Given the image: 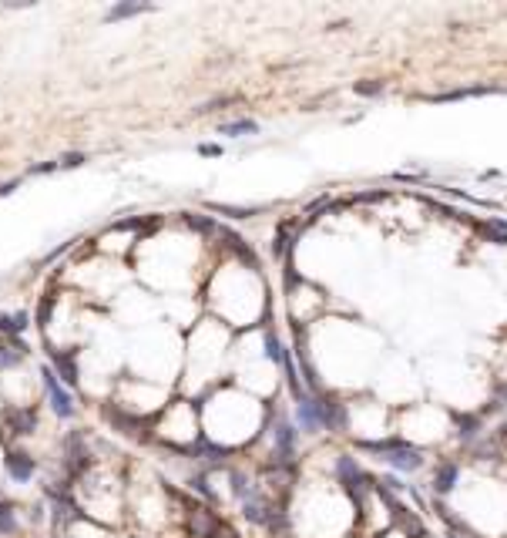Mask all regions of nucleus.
I'll use <instances>...</instances> for the list:
<instances>
[{
  "label": "nucleus",
  "instance_id": "obj_11",
  "mask_svg": "<svg viewBox=\"0 0 507 538\" xmlns=\"http://www.w3.org/2000/svg\"><path fill=\"white\" fill-rule=\"evenodd\" d=\"M27 323H31V316H27L24 309H17V313H0V333H24Z\"/></svg>",
  "mask_w": 507,
  "mask_h": 538
},
{
  "label": "nucleus",
  "instance_id": "obj_1",
  "mask_svg": "<svg viewBox=\"0 0 507 538\" xmlns=\"http://www.w3.org/2000/svg\"><path fill=\"white\" fill-rule=\"evenodd\" d=\"M363 451L369 454H380L390 468H397V471H416V468H423V454L416 451L414 444H407V441H400V437H386V441H363Z\"/></svg>",
  "mask_w": 507,
  "mask_h": 538
},
{
  "label": "nucleus",
  "instance_id": "obj_15",
  "mask_svg": "<svg viewBox=\"0 0 507 538\" xmlns=\"http://www.w3.org/2000/svg\"><path fill=\"white\" fill-rule=\"evenodd\" d=\"M232 494H239L242 501H249V498H252V485H249L246 471H232Z\"/></svg>",
  "mask_w": 507,
  "mask_h": 538
},
{
  "label": "nucleus",
  "instance_id": "obj_17",
  "mask_svg": "<svg viewBox=\"0 0 507 538\" xmlns=\"http://www.w3.org/2000/svg\"><path fill=\"white\" fill-rule=\"evenodd\" d=\"M353 91L360 94V98H376V94L383 91V81H356Z\"/></svg>",
  "mask_w": 507,
  "mask_h": 538
},
{
  "label": "nucleus",
  "instance_id": "obj_4",
  "mask_svg": "<svg viewBox=\"0 0 507 538\" xmlns=\"http://www.w3.org/2000/svg\"><path fill=\"white\" fill-rule=\"evenodd\" d=\"M296 417L306 430H326V411H323V400L320 397H303L296 400Z\"/></svg>",
  "mask_w": 507,
  "mask_h": 538
},
{
  "label": "nucleus",
  "instance_id": "obj_19",
  "mask_svg": "<svg viewBox=\"0 0 507 538\" xmlns=\"http://www.w3.org/2000/svg\"><path fill=\"white\" fill-rule=\"evenodd\" d=\"M185 219H188V226H195L199 232H212V229H216V222H212V219H199V215H192V212L185 215Z\"/></svg>",
  "mask_w": 507,
  "mask_h": 538
},
{
  "label": "nucleus",
  "instance_id": "obj_22",
  "mask_svg": "<svg viewBox=\"0 0 507 538\" xmlns=\"http://www.w3.org/2000/svg\"><path fill=\"white\" fill-rule=\"evenodd\" d=\"M54 169H61V162H41V165H34V175H44V172H54Z\"/></svg>",
  "mask_w": 507,
  "mask_h": 538
},
{
  "label": "nucleus",
  "instance_id": "obj_14",
  "mask_svg": "<svg viewBox=\"0 0 507 538\" xmlns=\"http://www.w3.org/2000/svg\"><path fill=\"white\" fill-rule=\"evenodd\" d=\"M454 421L461 424V437H463V441H474V434L480 437V417H477V414H454Z\"/></svg>",
  "mask_w": 507,
  "mask_h": 538
},
{
  "label": "nucleus",
  "instance_id": "obj_12",
  "mask_svg": "<svg viewBox=\"0 0 507 538\" xmlns=\"http://www.w3.org/2000/svg\"><path fill=\"white\" fill-rule=\"evenodd\" d=\"M454 485H457V464H454V461H444V464H440V468H437V478H433V488H437V492H440V494H447V492H450V488H454Z\"/></svg>",
  "mask_w": 507,
  "mask_h": 538
},
{
  "label": "nucleus",
  "instance_id": "obj_10",
  "mask_svg": "<svg viewBox=\"0 0 507 538\" xmlns=\"http://www.w3.org/2000/svg\"><path fill=\"white\" fill-rule=\"evenodd\" d=\"M51 360H54V367H58V377H61V380H67V384H77V364H74V357L51 350Z\"/></svg>",
  "mask_w": 507,
  "mask_h": 538
},
{
  "label": "nucleus",
  "instance_id": "obj_5",
  "mask_svg": "<svg viewBox=\"0 0 507 538\" xmlns=\"http://www.w3.org/2000/svg\"><path fill=\"white\" fill-rule=\"evenodd\" d=\"M272 441H276V464H289L296 454V424H289L286 417L272 428Z\"/></svg>",
  "mask_w": 507,
  "mask_h": 538
},
{
  "label": "nucleus",
  "instance_id": "obj_20",
  "mask_svg": "<svg viewBox=\"0 0 507 538\" xmlns=\"http://www.w3.org/2000/svg\"><path fill=\"white\" fill-rule=\"evenodd\" d=\"M0 532H14V511L7 505L0 508Z\"/></svg>",
  "mask_w": 507,
  "mask_h": 538
},
{
  "label": "nucleus",
  "instance_id": "obj_16",
  "mask_svg": "<svg viewBox=\"0 0 507 538\" xmlns=\"http://www.w3.org/2000/svg\"><path fill=\"white\" fill-rule=\"evenodd\" d=\"M262 343H265V357H269V360H276V364H282V360H286V350H282V343L276 340V333H265V337H262Z\"/></svg>",
  "mask_w": 507,
  "mask_h": 538
},
{
  "label": "nucleus",
  "instance_id": "obj_24",
  "mask_svg": "<svg viewBox=\"0 0 507 538\" xmlns=\"http://www.w3.org/2000/svg\"><path fill=\"white\" fill-rule=\"evenodd\" d=\"M17 185H20V179H11V182H4V185H0V199H4V196H11V192H14Z\"/></svg>",
  "mask_w": 507,
  "mask_h": 538
},
{
  "label": "nucleus",
  "instance_id": "obj_23",
  "mask_svg": "<svg viewBox=\"0 0 507 538\" xmlns=\"http://www.w3.org/2000/svg\"><path fill=\"white\" fill-rule=\"evenodd\" d=\"M199 155H222V148H218V145H209V141H202Z\"/></svg>",
  "mask_w": 507,
  "mask_h": 538
},
{
  "label": "nucleus",
  "instance_id": "obj_21",
  "mask_svg": "<svg viewBox=\"0 0 507 538\" xmlns=\"http://www.w3.org/2000/svg\"><path fill=\"white\" fill-rule=\"evenodd\" d=\"M74 165H84V155H81V152L64 155V158H61V169H74Z\"/></svg>",
  "mask_w": 507,
  "mask_h": 538
},
{
  "label": "nucleus",
  "instance_id": "obj_8",
  "mask_svg": "<svg viewBox=\"0 0 507 538\" xmlns=\"http://www.w3.org/2000/svg\"><path fill=\"white\" fill-rule=\"evenodd\" d=\"M7 471H11V478L14 481H31L34 478V458H27V454H11L7 458Z\"/></svg>",
  "mask_w": 507,
  "mask_h": 538
},
{
  "label": "nucleus",
  "instance_id": "obj_13",
  "mask_svg": "<svg viewBox=\"0 0 507 538\" xmlns=\"http://www.w3.org/2000/svg\"><path fill=\"white\" fill-rule=\"evenodd\" d=\"M222 135H229V139H239V135H256L259 132V124L252 122V118H239V122H229L218 128Z\"/></svg>",
  "mask_w": 507,
  "mask_h": 538
},
{
  "label": "nucleus",
  "instance_id": "obj_6",
  "mask_svg": "<svg viewBox=\"0 0 507 538\" xmlns=\"http://www.w3.org/2000/svg\"><path fill=\"white\" fill-rule=\"evenodd\" d=\"M336 475L339 481L346 485V492L353 494V498H360V485H363V471L356 468V461L350 458V454H339L336 458Z\"/></svg>",
  "mask_w": 507,
  "mask_h": 538
},
{
  "label": "nucleus",
  "instance_id": "obj_18",
  "mask_svg": "<svg viewBox=\"0 0 507 538\" xmlns=\"http://www.w3.org/2000/svg\"><path fill=\"white\" fill-rule=\"evenodd\" d=\"M20 354H24V350H14V347H4V343H0V370L14 367L17 360H20Z\"/></svg>",
  "mask_w": 507,
  "mask_h": 538
},
{
  "label": "nucleus",
  "instance_id": "obj_2",
  "mask_svg": "<svg viewBox=\"0 0 507 538\" xmlns=\"http://www.w3.org/2000/svg\"><path fill=\"white\" fill-rule=\"evenodd\" d=\"M41 377H44V390H47L51 407H54V414H58V417H71V414H74V404H71L67 390H64L61 380H58V370L41 367Z\"/></svg>",
  "mask_w": 507,
  "mask_h": 538
},
{
  "label": "nucleus",
  "instance_id": "obj_3",
  "mask_svg": "<svg viewBox=\"0 0 507 538\" xmlns=\"http://www.w3.org/2000/svg\"><path fill=\"white\" fill-rule=\"evenodd\" d=\"M504 84H470V88H454V91L427 94V101L433 105H447V101H467V98H487V94H504Z\"/></svg>",
  "mask_w": 507,
  "mask_h": 538
},
{
  "label": "nucleus",
  "instance_id": "obj_7",
  "mask_svg": "<svg viewBox=\"0 0 507 538\" xmlns=\"http://www.w3.org/2000/svg\"><path fill=\"white\" fill-rule=\"evenodd\" d=\"M320 400H323V411H326V430H339L343 434L346 430V407L333 394H323Z\"/></svg>",
  "mask_w": 507,
  "mask_h": 538
},
{
  "label": "nucleus",
  "instance_id": "obj_9",
  "mask_svg": "<svg viewBox=\"0 0 507 538\" xmlns=\"http://www.w3.org/2000/svg\"><path fill=\"white\" fill-rule=\"evenodd\" d=\"M145 11H152V4H138V0H121V4H114L108 14H105V20H124V17H135V14H145Z\"/></svg>",
  "mask_w": 507,
  "mask_h": 538
}]
</instances>
